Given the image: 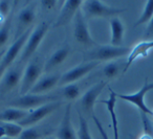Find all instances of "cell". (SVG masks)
Listing matches in <instances>:
<instances>
[{"mask_svg":"<svg viewBox=\"0 0 153 139\" xmlns=\"http://www.w3.org/2000/svg\"><path fill=\"white\" fill-rule=\"evenodd\" d=\"M43 61L39 57L32 59L23 70L21 83H20V94L25 95L30 93L32 88L40 80V76L44 70Z\"/></svg>","mask_w":153,"mask_h":139,"instance_id":"cell-1","label":"cell"},{"mask_svg":"<svg viewBox=\"0 0 153 139\" xmlns=\"http://www.w3.org/2000/svg\"><path fill=\"white\" fill-rule=\"evenodd\" d=\"M130 49L124 46H112V45H102L94 47V49L88 51L84 55V62H102L109 60L122 58L128 55Z\"/></svg>","mask_w":153,"mask_h":139,"instance_id":"cell-2","label":"cell"},{"mask_svg":"<svg viewBox=\"0 0 153 139\" xmlns=\"http://www.w3.org/2000/svg\"><path fill=\"white\" fill-rule=\"evenodd\" d=\"M82 12L88 18H114L121 13L125 12L124 9H117L105 4L100 0H86L82 3Z\"/></svg>","mask_w":153,"mask_h":139,"instance_id":"cell-3","label":"cell"},{"mask_svg":"<svg viewBox=\"0 0 153 139\" xmlns=\"http://www.w3.org/2000/svg\"><path fill=\"white\" fill-rule=\"evenodd\" d=\"M49 30V25L46 22H41L37 27H35L32 30L30 37H28L27 41L25 43L23 50L20 55V64L22 63H27L30 60V58L34 55V53L36 52V50L38 49V47L40 46L41 42L43 41V39L45 38L47 32Z\"/></svg>","mask_w":153,"mask_h":139,"instance_id":"cell-4","label":"cell"},{"mask_svg":"<svg viewBox=\"0 0 153 139\" xmlns=\"http://www.w3.org/2000/svg\"><path fill=\"white\" fill-rule=\"evenodd\" d=\"M56 101H58V96L56 94H32V93H27V94L21 95L20 97H17V98L10 101L9 106L10 108H16V109L27 111L33 108H39L45 104Z\"/></svg>","mask_w":153,"mask_h":139,"instance_id":"cell-5","label":"cell"},{"mask_svg":"<svg viewBox=\"0 0 153 139\" xmlns=\"http://www.w3.org/2000/svg\"><path fill=\"white\" fill-rule=\"evenodd\" d=\"M153 90V82L149 83L148 78L145 80V83L143 85V87L135 93H132V94H119L117 93V97L123 99V101H126L128 103L134 105L138 110L140 111V113H144L146 115H150L153 116V112L148 106L145 103V96L146 94L149 92V91Z\"/></svg>","mask_w":153,"mask_h":139,"instance_id":"cell-6","label":"cell"},{"mask_svg":"<svg viewBox=\"0 0 153 139\" xmlns=\"http://www.w3.org/2000/svg\"><path fill=\"white\" fill-rule=\"evenodd\" d=\"M62 105V101H51V103L45 104V105L41 106L39 108H36L35 110H33L32 112L26 115L25 118L18 122L19 126H21L22 128H28V126H33L36 123H38L39 121H41L42 119H44L45 117H47L48 115H51V113L56 111L60 106Z\"/></svg>","mask_w":153,"mask_h":139,"instance_id":"cell-7","label":"cell"},{"mask_svg":"<svg viewBox=\"0 0 153 139\" xmlns=\"http://www.w3.org/2000/svg\"><path fill=\"white\" fill-rule=\"evenodd\" d=\"M74 40L78 43L85 46L94 47L97 46V43L91 38V35L88 30L87 23H86L85 16H84L82 10H79L78 13L74 16Z\"/></svg>","mask_w":153,"mask_h":139,"instance_id":"cell-8","label":"cell"},{"mask_svg":"<svg viewBox=\"0 0 153 139\" xmlns=\"http://www.w3.org/2000/svg\"><path fill=\"white\" fill-rule=\"evenodd\" d=\"M99 64H100V62H84V63L67 70L65 73H63L61 75L58 85L66 86V85L74 84V82L81 80L83 76H85L91 70H94Z\"/></svg>","mask_w":153,"mask_h":139,"instance_id":"cell-9","label":"cell"},{"mask_svg":"<svg viewBox=\"0 0 153 139\" xmlns=\"http://www.w3.org/2000/svg\"><path fill=\"white\" fill-rule=\"evenodd\" d=\"M33 30H34V27L28 28L24 34H22L21 36L18 37L17 39H15L13 44L7 49L4 57H3L2 61H1V65H2L7 70L13 65V63L15 62V60L17 59L19 53L22 52L24 46H25L26 41H27L28 37H30V35Z\"/></svg>","mask_w":153,"mask_h":139,"instance_id":"cell-10","label":"cell"},{"mask_svg":"<svg viewBox=\"0 0 153 139\" xmlns=\"http://www.w3.org/2000/svg\"><path fill=\"white\" fill-rule=\"evenodd\" d=\"M83 1L82 0H66L62 7L58 18L53 23V27H61L65 26L74 18L76 14L78 13L82 7Z\"/></svg>","mask_w":153,"mask_h":139,"instance_id":"cell-11","label":"cell"},{"mask_svg":"<svg viewBox=\"0 0 153 139\" xmlns=\"http://www.w3.org/2000/svg\"><path fill=\"white\" fill-rule=\"evenodd\" d=\"M106 85L107 82L101 81V82L97 83L94 86H92L90 89H88L83 94L81 98V106L85 113L94 114V108L97 103V99H98L99 95L102 93V91L104 90Z\"/></svg>","mask_w":153,"mask_h":139,"instance_id":"cell-12","label":"cell"},{"mask_svg":"<svg viewBox=\"0 0 153 139\" xmlns=\"http://www.w3.org/2000/svg\"><path fill=\"white\" fill-rule=\"evenodd\" d=\"M36 19V10L34 4H30L23 7L19 12L17 17V27H16L15 39L20 37L22 34L26 32L28 28L33 27L32 24Z\"/></svg>","mask_w":153,"mask_h":139,"instance_id":"cell-13","label":"cell"},{"mask_svg":"<svg viewBox=\"0 0 153 139\" xmlns=\"http://www.w3.org/2000/svg\"><path fill=\"white\" fill-rule=\"evenodd\" d=\"M22 74H23V70L18 68V66L10 67L5 71L2 80L0 82V91L7 93L16 88L19 85V83H21Z\"/></svg>","mask_w":153,"mask_h":139,"instance_id":"cell-14","label":"cell"},{"mask_svg":"<svg viewBox=\"0 0 153 139\" xmlns=\"http://www.w3.org/2000/svg\"><path fill=\"white\" fill-rule=\"evenodd\" d=\"M153 49V40L149 41H142V42L137 43L135 46H133L130 49V52L127 55V61H126L125 67L123 69V72H126L129 69L130 66L133 64L135 60L138 58H146L148 57L149 51Z\"/></svg>","mask_w":153,"mask_h":139,"instance_id":"cell-15","label":"cell"},{"mask_svg":"<svg viewBox=\"0 0 153 139\" xmlns=\"http://www.w3.org/2000/svg\"><path fill=\"white\" fill-rule=\"evenodd\" d=\"M58 139H78L71 124V105L68 104L65 108L63 118L57 131Z\"/></svg>","mask_w":153,"mask_h":139,"instance_id":"cell-16","label":"cell"},{"mask_svg":"<svg viewBox=\"0 0 153 139\" xmlns=\"http://www.w3.org/2000/svg\"><path fill=\"white\" fill-rule=\"evenodd\" d=\"M117 92L109 88V97L108 99H103L99 103L104 104L107 108V111L110 116L111 128L113 131V139H119V121H117V112H115V105H117Z\"/></svg>","mask_w":153,"mask_h":139,"instance_id":"cell-17","label":"cell"},{"mask_svg":"<svg viewBox=\"0 0 153 139\" xmlns=\"http://www.w3.org/2000/svg\"><path fill=\"white\" fill-rule=\"evenodd\" d=\"M60 78H61V75L58 73L48 74V75L42 76L35 84V86L32 88L30 93H32V94H45L48 91H51L56 85H58Z\"/></svg>","mask_w":153,"mask_h":139,"instance_id":"cell-18","label":"cell"},{"mask_svg":"<svg viewBox=\"0 0 153 139\" xmlns=\"http://www.w3.org/2000/svg\"><path fill=\"white\" fill-rule=\"evenodd\" d=\"M111 30V38H110V45L112 46H121L123 43L124 33H125V27L121 20L117 17L111 18L109 21Z\"/></svg>","mask_w":153,"mask_h":139,"instance_id":"cell-19","label":"cell"},{"mask_svg":"<svg viewBox=\"0 0 153 139\" xmlns=\"http://www.w3.org/2000/svg\"><path fill=\"white\" fill-rule=\"evenodd\" d=\"M69 46H64L62 48H59L51 55L48 60H47L46 64L44 65V70L46 72L51 71V70L55 69L56 67L60 66L66 59H67L68 55H69Z\"/></svg>","mask_w":153,"mask_h":139,"instance_id":"cell-20","label":"cell"},{"mask_svg":"<svg viewBox=\"0 0 153 139\" xmlns=\"http://www.w3.org/2000/svg\"><path fill=\"white\" fill-rule=\"evenodd\" d=\"M28 114L27 111L16 108H7L0 112V122H19Z\"/></svg>","mask_w":153,"mask_h":139,"instance_id":"cell-21","label":"cell"},{"mask_svg":"<svg viewBox=\"0 0 153 139\" xmlns=\"http://www.w3.org/2000/svg\"><path fill=\"white\" fill-rule=\"evenodd\" d=\"M48 134V130H42L37 126H28L22 131L17 139H44Z\"/></svg>","mask_w":153,"mask_h":139,"instance_id":"cell-22","label":"cell"},{"mask_svg":"<svg viewBox=\"0 0 153 139\" xmlns=\"http://www.w3.org/2000/svg\"><path fill=\"white\" fill-rule=\"evenodd\" d=\"M153 17V0H148L145 4V9L143 11L142 15L140 16L138 20L135 22L134 24V27H137L140 25H143V24L149 23L150 20L152 19Z\"/></svg>","mask_w":153,"mask_h":139,"instance_id":"cell-23","label":"cell"},{"mask_svg":"<svg viewBox=\"0 0 153 139\" xmlns=\"http://www.w3.org/2000/svg\"><path fill=\"white\" fill-rule=\"evenodd\" d=\"M0 124L4 130L5 137H9V138H18L23 131V128L21 126L14 122H0Z\"/></svg>","mask_w":153,"mask_h":139,"instance_id":"cell-24","label":"cell"},{"mask_svg":"<svg viewBox=\"0 0 153 139\" xmlns=\"http://www.w3.org/2000/svg\"><path fill=\"white\" fill-rule=\"evenodd\" d=\"M11 27H12V15L4 21L3 25L0 27V50H2V47L7 43L11 36Z\"/></svg>","mask_w":153,"mask_h":139,"instance_id":"cell-25","label":"cell"},{"mask_svg":"<svg viewBox=\"0 0 153 139\" xmlns=\"http://www.w3.org/2000/svg\"><path fill=\"white\" fill-rule=\"evenodd\" d=\"M78 139H92L90 134L89 126L85 117L79 113V130H78Z\"/></svg>","mask_w":153,"mask_h":139,"instance_id":"cell-26","label":"cell"},{"mask_svg":"<svg viewBox=\"0 0 153 139\" xmlns=\"http://www.w3.org/2000/svg\"><path fill=\"white\" fill-rule=\"evenodd\" d=\"M61 94L64 98L72 101V99H76V97H79L80 89H79V87L74 84H74L66 85V86H64L63 89H62Z\"/></svg>","mask_w":153,"mask_h":139,"instance_id":"cell-27","label":"cell"},{"mask_svg":"<svg viewBox=\"0 0 153 139\" xmlns=\"http://www.w3.org/2000/svg\"><path fill=\"white\" fill-rule=\"evenodd\" d=\"M120 72V64L115 63V62H110L107 64L103 69V73L107 78H113L119 74Z\"/></svg>","mask_w":153,"mask_h":139,"instance_id":"cell-28","label":"cell"},{"mask_svg":"<svg viewBox=\"0 0 153 139\" xmlns=\"http://www.w3.org/2000/svg\"><path fill=\"white\" fill-rule=\"evenodd\" d=\"M11 7H12V2L9 0H2L0 1V15L4 16H9L10 12H11Z\"/></svg>","mask_w":153,"mask_h":139,"instance_id":"cell-29","label":"cell"},{"mask_svg":"<svg viewBox=\"0 0 153 139\" xmlns=\"http://www.w3.org/2000/svg\"><path fill=\"white\" fill-rule=\"evenodd\" d=\"M92 119H94V123H96V126H97V129H98V131H99V133H100L102 139H109V137H108V135H107L106 131H105L104 128L102 126V124H101L100 120L98 119V117H97L96 115H92Z\"/></svg>","mask_w":153,"mask_h":139,"instance_id":"cell-30","label":"cell"},{"mask_svg":"<svg viewBox=\"0 0 153 139\" xmlns=\"http://www.w3.org/2000/svg\"><path fill=\"white\" fill-rule=\"evenodd\" d=\"M40 3H41V7H42L43 9L49 11V10L55 7L57 1H56V0H42Z\"/></svg>","mask_w":153,"mask_h":139,"instance_id":"cell-31","label":"cell"},{"mask_svg":"<svg viewBox=\"0 0 153 139\" xmlns=\"http://www.w3.org/2000/svg\"><path fill=\"white\" fill-rule=\"evenodd\" d=\"M145 37H146V38H152L153 37V17H152V19L150 20V22L148 23Z\"/></svg>","mask_w":153,"mask_h":139,"instance_id":"cell-32","label":"cell"},{"mask_svg":"<svg viewBox=\"0 0 153 139\" xmlns=\"http://www.w3.org/2000/svg\"><path fill=\"white\" fill-rule=\"evenodd\" d=\"M5 71H7V69H5L4 67H3L1 64H0V82H1V80H2L3 75H4Z\"/></svg>","mask_w":153,"mask_h":139,"instance_id":"cell-33","label":"cell"},{"mask_svg":"<svg viewBox=\"0 0 153 139\" xmlns=\"http://www.w3.org/2000/svg\"><path fill=\"white\" fill-rule=\"evenodd\" d=\"M3 137H5V133H4V130H3L2 126L0 124V139H2Z\"/></svg>","mask_w":153,"mask_h":139,"instance_id":"cell-34","label":"cell"},{"mask_svg":"<svg viewBox=\"0 0 153 139\" xmlns=\"http://www.w3.org/2000/svg\"><path fill=\"white\" fill-rule=\"evenodd\" d=\"M5 51H7V49H5V48H3L2 50H0V64H1V61H2L3 57H4Z\"/></svg>","mask_w":153,"mask_h":139,"instance_id":"cell-35","label":"cell"},{"mask_svg":"<svg viewBox=\"0 0 153 139\" xmlns=\"http://www.w3.org/2000/svg\"><path fill=\"white\" fill-rule=\"evenodd\" d=\"M44 139H58V138H55V137H46V138Z\"/></svg>","mask_w":153,"mask_h":139,"instance_id":"cell-36","label":"cell"},{"mask_svg":"<svg viewBox=\"0 0 153 139\" xmlns=\"http://www.w3.org/2000/svg\"><path fill=\"white\" fill-rule=\"evenodd\" d=\"M151 110H152V112H153V109H151Z\"/></svg>","mask_w":153,"mask_h":139,"instance_id":"cell-37","label":"cell"}]
</instances>
